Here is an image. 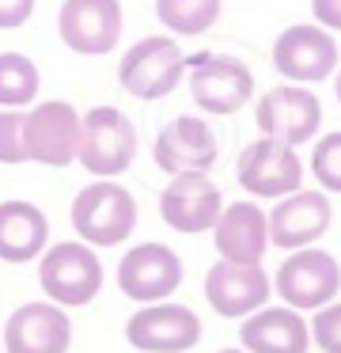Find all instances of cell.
<instances>
[{"instance_id": "obj_7", "label": "cell", "mask_w": 341, "mask_h": 353, "mask_svg": "<svg viewBox=\"0 0 341 353\" xmlns=\"http://www.w3.org/2000/svg\"><path fill=\"white\" fill-rule=\"evenodd\" d=\"M23 145L30 163L68 168L80 148V110L65 99H45L23 114Z\"/></svg>"}, {"instance_id": "obj_15", "label": "cell", "mask_w": 341, "mask_h": 353, "mask_svg": "<svg viewBox=\"0 0 341 353\" xmlns=\"http://www.w3.org/2000/svg\"><path fill=\"white\" fill-rule=\"evenodd\" d=\"M57 31L72 54L103 57L121 39V4L118 0H65L57 12Z\"/></svg>"}, {"instance_id": "obj_2", "label": "cell", "mask_w": 341, "mask_h": 353, "mask_svg": "<svg viewBox=\"0 0 341 353\" xmlns=\"http://www.w3.org/2000/svg\"><path fill=\"white\" fill-rule=\"evenodd\" d=\"M103 262L80 239H61L50 243L38 259V285H42L45 300L57 307H87L91 300L103 292Z\"/></svg>"}, {"instance_id": "obj_22", "label": "cell", "mask_w": 341, "mask_h": 353, "mask_svg": "<svg viewBox=\"0 0 341 353\" xmlns=\"http://www.w3.org/2000/svg\"><path fill=\"white\" fill-rule=\"evenodd\" d=\"M38 65L30 61L27 54H0V107L4 110H23L34 107L38 99Z\"/></svg>"}, {"instance_id": "obj_26", "label": "cell", "mask_w": 341, "mask_h": 353, "mask_svg": "<svg viewBox=\"0 0 341 353\" xmlns=\"http://www.w3.org/2000/svg\"><path fill=\"white\" fill-rule=\"evenodd\" d=\"M311 342L322 353H341V304H326L315 312V323H311Z\"/></svg>"}, {"instance_id": "obj_29", "label": "cell", "mask_w": 341, "mask_h": 353, "mask_svg": "<svg viewBox=\"0 0 341 353\" xmlns=\"http://www.w3.org/2000/svg\"><path fill=\"white\" fill-rule=\"evenodd\" d=\"M333 92H338V99H341V69H338V80H333Z\"/></svg>"}, {"instance_id": "obj_13", "label": "cell", "mask_w": 341, "mask_h": 353, "mask_svg": "<svg viewBox=\"0 0 341 353\" xmlns=\"http://www.w3.org/2000/svg\"><path fill=\"white\" fill-rule=\"evenodd\" d=\"M72 319L50 300H27L8 315L0 330V350L8 353H68Z\"/></svg>"}, {"instance_id": "obj_9", "label": "cell", "mask_w": 341, "mask_h": 353, "mask_svg": "<svg viewBox=\"0 0 341 353\" xmlns=\"http://www.w3.org/2000/svg\"><path fill=\"white\" fill-rule=\"evenodd\" d=\"M118 289L136 304H163L174 296V289L182 285V259L167 243H136L121 254L118 274H114Z\"/></svg>"}, {"instance_id": "obj_8", "label": "cell", "mask_w": 341, "mask_h": 353, "mask_svg": "<svg viewBox=\"0 0 341 353\" xmlns=\"http://www.w3.org/2000/svg\"><path fill=\"white\" fill-rule=\"evenodd\" d=\"M254 122H258V130H262V137L280 141V145H288V148H300V145H307L318 133V125H322V103H318V95L311 92V88L280 84V88H269V92L258 99Z\"/></svg>"}, {"instance_id": "obj_25", "label": "cell", "mask_w": 341, "mask_h": 353, "mask_svg": "<svg viewBox=\"0 0 341 353\" xmlns=\"http://www.w3.org/2000/svg\"><path fill=\"white\" fill-rule=\"evenodd\" d=\"M0 163H27L23 110H0Z\"/></svg>"}, {"instance_id": "obj_3", "label": "cell", "mask_w": 341, "mask_h": 353, "mask_svg": "<svg viewBox=\"0 0 341 353\" xmlns=\"http://www.w3.org/2000/svg\"><path fill=\"white\" fill-rule=\"evenodd\" d=\"M136 160V125L118 107H91L80 118V148L76 163L95 179H118Z\"/></svg>"}, {"instance_id": "obj_19", "label": "cell", "mask_w": 341, "mask_h": 353, "mask_svg": "<svg viewBox=\"0 0 341 353\" xmlns=\"http://www.w3.org/2000/svg\"><path fill=\"white\" fill-rule=\"evenodd\" d=\"M212 243H216L220 262L235 266H262L265 247H269V224L258 201H235L224 205L220 221L212 224Z\"/></svg>"}, {"instance_id": "obj_16", "label": "cell", "mask_w": 341, "mask_h": 353, "mask_svg": "<svg viewBox=\"0 0 341 353\" xmlns=\"http://www.w3.org/2000/svg\"><path fill=\"white\" fill-rule=\"evenodd\" d=\"M224 213V194L209 175H174L159 190V216L167 228L182 236L212 232V224Z\"/></svg>"}, {"instance_id": "obj_20", "label": "cell", "mask_w": 341, "mask_h": 353, "mask_svg": "<svg viewBox=\"0 0 341 353\" xmlns=\"http://www.w3.org/2000/svg\"><path fill=\"white\" fill-rule=\"evenodd\" d=\"M239 342L247 353H307L311 330L292 307H258L242 319Z\"/></svg>"}, {"instance_id": "obj_14", "label": "cell", "mask_w": 341, "mask_h": 353, "mask_svg": "<svg viewBox=\"0 0 341 353\" xmlns=\"http://www.w3.org/2000/svg\"><path fill=\"white\" fill-rule=\"evenodd\" d=\"M273 65L292 84H318L338 69V42H333L330 31H322L315 23H296L277 34Z\"/></svg>"}, {"instance_id": "obj_28", "label": "cell", "mask_w": 341, "mask_h": 353, "mask_svg": "<svg viewBox=\"0 0 341 353\" xmlns=\"http://www.w3.org/2000/svg\"><path fill=\"white\" fill-rule=\"evenodd\" d=\"M311 12H315V27L341 31V0H311Z\"/></svg>"}, {"instance_id": "obj_21", "label": "cell", "mask_w": 341, "mask_h": 353, "mask_svg": "<svg viewBox=\"0 0 341 353\" xmlns=\"http://www.w3.org/2000/svg\"><path fill=\"white\" fill-rule=\"evenodd\" d=\"M50 247V221L34 201H0V262H38Z\"/></svg>"}, {"instance_id": "obj_6", "label": "cell", "mask_w": 341, "mask_h": 353, "mask_svg": "<svg viewBox=\"0 0 341 353\" xmlns=\"http://www.w3.org/2000/svg\"><path fill=\"white\" fill-rule=\"evenodd\" d=\"M269 281L280 292L285 307H292V312H318V307L333 304V296H338L341 266L330 251L303 247V251H292L280 262L277 277H269Z\"/></svg>"}, {"instance_id": "obj_17", "label": "cell", "mask_w": 341, "mask_h": 353, "mask_svg": "<svg viewBox=\"0 0 341 353\" xmlns=\"http://www.w3.org/2000/svg\"><path fill=\"white\" fill-rule=\"evenodd\" d=\"M330 221H333V209H330V198L322 190L288 194L265 216V224H269V243L280 247V251H303V247H311L318 236H326Z\"/></svg>"}, {"instance_id": "obj_24", "label": "cell", "mask_w": 341, "mask_h": 353, "mask_svg": "<svg viewBox=\"0 0 341 353\" xmlns=\"http://www.w3.org/2000/svg\"><path fill=\"white\" fill-rule=\"evenodd\" d=\"M311 175L326 194H341V130L326 133L311 152Z\"/></svg>"}, {"instance_id": "obj_27", "label": "cell", "mask_w": 341, "mask_h": 353, "mask_svg": "<svg viewBox=\"0 0 341 353\" xmlns=\"http://www.w3.org/2000/svg\"><path fill=\"white\" fill-rule=\"evenodd\" d=\"M30 12H34V0H0V31L27 23Z\"/></svg>"}, {"instance_id": "obj_1", "label": "cell", "mask_w": 341, "mask_h": 353, "mask_svg": "<svg viewBox=\"0 0 341 353\" xmlns=\"http://www.w3.org/2000/svg\"><path fill=\"white\" fill-rule=\"evenodd\" d=\"M68 221H72L76 239L87 243L91 251L118 247L136 228V198L118 179H95L72 198Z\"/></svg>"}, {"instance_id": "obj_11", "label": "cell", "mask_w": 341, "mask_h": 353, "mask_svg": "<svg viewBox=\"0 0 341 353\" xmlns=\"http://www.w3.org/2000/svg\"><path fill=\"white\" fill-rule=\"evenodd\" d=\"M125 342L136 353H186L201 342V319L194 307L163 300V304H144L129 315Z\"/></svg>"}, {"instance_id": "obj_18", "label": "cell", "mask_w": 341, "mask_h": 353, "mask_svg": "<svg viewBox=\"0 0 341 353\" xmlns=\"http://www.w3.org/2000/svg\"><path fill=\"white\" fill-rule=\"evenodd\" d=\"M273 292V281L262 266H235V262H216L205 274V300L224 319H247L258 307H265Z\"/></svg>"}, {"instance_id": "obj_4", "label": "cell", "mask_w": 341, "mask_h": 353, "mask_svg": "<svg viewBox=\"0 0 341 353\" xmlns=\"http://www.w3.org/2000/svg\"><path fill=\"white\" fill-rule=\"evenodd\" d=\"M182 77H186V54L167 34H148V39L133 42L118 65V84L144 103L171 95L182 84Z\"/></svg>"}, {"instance_id": "obj_5", "label": "cell", "mask_w": 341, "mask_h": 353, "mask_svg": "<svg viewBox=\"0 0 341 353\" xmlns=\"http://www.w3.org/2000/svg\"><path fill=\"white\" fill-rule=\"evenodd\" d=\"M186 84L205 114H235L254 95V72L231 54H194L186 57Z\"/></svg>"}, {"instance_id": "obj_12", "label": "cell", "mask_w": 341, "mask_h": 353, "mask_svg": "<svg viewBox=\"0 0 341 353\" xmlns=\"http://www.w3.org/2000/svg\"><path fill=\"white\" fill-rule=\"evenodd\" d=\"M235 179L247 194L254 198H288L303 186V163L296 156V148L280 145V141L258 137L254 145H247L235 163Z\"/></svg>"}, {"instance_id": "obj_23", "label": "cell", "mask_w": 341, "mask_h": 353, "mask_svg": "<svg viewBox=\"0 0 341 353\" xmlns=\"http://www.w3.org/2000/svg\"><path fill=\"white\" fill-rule=\"evenodd\" d=\"M156 16L174 34H205L220 19V0H156Z\"/></svg>"}, {"instance_id": "obj_30", "label": "cell", "mask_w": 341, "mask_h": 353, "mask_svg": "<svg viewBox=\"0 0 341 353\" xmlns=\"http://www.w3.org/2000/svg\"><path fill=\"white\" fill-rule=\"evenodd\" d=\"M220 353H247V350H220Z\"/></svg>"}, {"instance_id": "obj_10", "label": "cell", "mask_w": 341, "mask_h": 353, "mask_svg": "<svg viewBox=\"0 0 341 353\" xmlns=\"http://www.w3.org/2000/svg\"><path fill=\"white\" fill-rule=\"evenodd\" d=\"M220 156V141L212 125L197 114H178L156 133L152 160L167 175H209Z\"/></svg>"}]
</instances>
